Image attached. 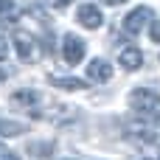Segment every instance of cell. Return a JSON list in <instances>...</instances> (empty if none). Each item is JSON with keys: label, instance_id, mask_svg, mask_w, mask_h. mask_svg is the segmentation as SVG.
I'll return each mask as SVG.
<instances>
[{"label": "cell", "instance_id": "cell-1", "mask_svg": "<svg viewBox=\"0 0 160 160\" xmlns=\"http://www.w3.org/2000/svg\"><path fill=\"white\" fill-rule=\"evenodd\" d=\"M129 107L138 115H160V93L149 90V87H138L129 93Z\"/></svg>", "mask_w": 160, "mask_h": 160}, {"label": "cell", "instance_id": "cell-4", "mask_svg": "<svg viewBox=\"0 0 160 160\" xmlns=\"http://www.w3.org/2000/svg\"><path fill=\"white\" fill-rule=\"evenodd\" d=\"M76 17H79V22L84 25V28H98L101 22H104V14L98 11V6H82L79 11H76Z\"/></svg>", "mask_w": 160, "mask_h": 160}, {"label": "cell", "instance_id": "cell-10", "mask_svg": "<svg viewBox=\"0 0 160 160\" xmlns=\"http://www.w3.org/2000/svg\"><path fill=\"white\" fill-rule=\"evenodd\" d=\"M34 101H39V93H34V90H20V93L11 96V104H17V107H28L31 110Z\"/></svg>", "mask_w": 160, "mask_h": 160}, {"label": "cell", "instance_id": "cell-13", "mask_svg": "<svg viewBox=\"0 0 160 160\" xmlns=\"http://www.w3.org/2000/svg\"><path fill=\"white\" fill-rule=\"evenodd\" d=\"M6 53H8V42H6V39H0V62L6 59Z\"/></svg>", "mask_w": 160, "mask_h": 160}, {"label": "cell", "instance_id": "cell-15", "mask_svg": "<svg viewBox=\"0 0 160 160\" xmlns=\"http://www.w3.org/2000/svg\"><path fill=\"white\" fill-rule=\"evenodd\" d=\"M68 3H70V0H51V6H56V8H65Z\"/></svg>", "mask_w": 160, "mask_h": 160}, {"label": "cell", "instance_id": "cell-5", "mask_svg": "<svg viewBox=\"0 0 160 160\" xmlns=\"http://www.w3.org/2000/svg\"><path fill=\"white\" fill-rule=\"evenodd\" d=\"M87 76H90L93 82H110V79H112V65H107L104 59H93V62L87 65Z\"/></svg>", "mask_w": 160, "mask_h": 160}, {"label": "cell", "instance_id": "cell-11", "mask_svg": "<svg viewBox=\"0 0 160 160\" xmlns=\"http://www.w3.org/2000/svg\"><path fill=\"white\" fill-rule=\"evenodd\" d=\"M20 132H22V127H20V124H11V121H0V135H6V138H8V135H20Z\"/></svg>", "mask_w": 160, "mask_h": 160}, {"label": "cell", "instance_id": "cell-12", "mask_svg": "<svg viewBox=\"0 0 160 160\" xmlns=\"http://www.w3.org/2000/svg\"><path fill=\"white\" fill-rule=\"evenodd\" d=\"M149 37H152V42H160V20H152V28H149Z\"/></svg>", "mask_w": 160, "mask_h": 160}, {"label": "cell", "instance_id": "cell-18", "mask_svg": "<svg viewBox=\"0 0 160 160\" xmlns=\"http://www.w3.org/2000/svg\"><path fill=\"white\" fill-rule=\"evenodd\" d=\"M3 79H6V70H0V82H3Z\"/></svg>", "mask_w": 160, "mask_h": 160}, {"label": "cell", "instance_id": "cell-2", "mask_svg": "<svg viewBox=\"0 0 160 160\" xmlns=\"http://www.w3.org/2000/svg\"><path fill=\"white\" fill-rule=\"evenodd\" d=\"M84 51H87V45H84L82 37H76V34H68V37H65V42H62V56H65L68 65H79V62L84 59Z\"/></svg>", "mask_w": 160, "mask_h": 160}, {"label": "cell", "instance_id": "cell-7", "mask_svg": "<svg viewBox=\"0 0 160 160\" xmlns=\"http://www.w3.org/2000/svg\"><path fill=\"white\" fill-rule=\"evenodd\" d=\"M127 135H129V138H132V141H138V143H152V141H155V138H158V132H155V129H152V127H141V124H138V127H135V124H132V127H129V132H127Z\"/></svg>", "mask_w": 160, "mask_h": 160}, {"label": "cell", "instance_id": "cell-8", "mask_svg": "<svg viewBox=\"0 0 160 160\" xmlns=\"http://www.w3.org/2000/svg\"><path fill=\"white\" fill-rule=\"evenodd\" d=\"M14 48H17L20 59H31V56H34V39H31L28 34H17V37H14Z\"/></svg>", "mask_w": 160, "mask_h": 160}, {"label": "cell", "instance_id": "cell-6", "mask_svg": "<svg viewBox=\"0 0 160 160\" xmlns=\"http://www.w3.org/2000/svg\"><path fill=\"white\" fill-rule=\"evenodd\" d=\"M118 62H121L127 70H138V68L143 65V53H141L138 48H124V51L118 53Z\"/></svg>", "mask_w": 160, "mask_h": 160}, {"label": "cell", "instance_id": "cell-14", "mask_svg": "<svg viewBox=\"0 0 160 160\" xmlns=\"http://www.w3.org/2000/svg\"><path fill=\"white\" fill-rule=\"evenodd\" d=\"M11 6H14V0H0V11H11Z\"/></svg>", "mask_w": 160, "mask_h": 160}, {"label": "cell", "instance_id": "cell-16", "mask_svg": "<svg viewBox=\"0 0 160 160\" xmlns=\"http://www.w3.org/2000/svg\"><path fill=\"white\" fill-rule=\"evenodd\" d=\"M107 6H121V3H127V0H104Z\"/></svg>", "mask_w": 160, "mask_h": 160}, {"label": "cell", "instance_id": "cell-9", "mask_svg": "<svg viewBox=\"0 0 160 160\" xmlns=\"http://www.w3.org/2000/svg\"><path fill=\"white\" fill-rule=\"evenodd\" d=\"M51 84L53 87H62V90H84L87 82L82 79H68V76H51Z\"/></svg>", "mask_w": 160, "mask_h": 160}, {"label": "cell", "instance_id": "cell-17", "mask_svg": "<svg viewBox=\"0 0 160 160\" xmlns=\"http://www.w3.org/2000/svg\"><path fill=\"white\" fill-rule=\"evenodd\" d=\"M6 160H20V158H17V155H8V158H6Z\"/></svg>", "mask_w": 160, "mask_h": 160}, {"label": "cell", "instance_id": "cell-3", "mask_svg": "<svg viewBox=\"0 0 160 160\" xmlns=\"http://www.w3.org/2000/svg\"><path fill=\"white\" fill-rule=\"evenodd\" d=\"M149 20H152V8H149V6H138V8H132V11L127 14L124 28H127V34H141Z\"/></svg>", "mask_w": 160, "mask_h": 160}, {"label": "cell", "instance_id": "cell-19", "mask_svg": "<svg viewBox=\"0 0 160 160\" xmlns=\"http://www.w3.org/2000/svg\"><path fill=\"white\" fill-rule=\"evenodd\" d=\"M143 160H146V158H143Z\"/></svg>", "mask_w": 160, "mask_h": 160}]
</instances>
